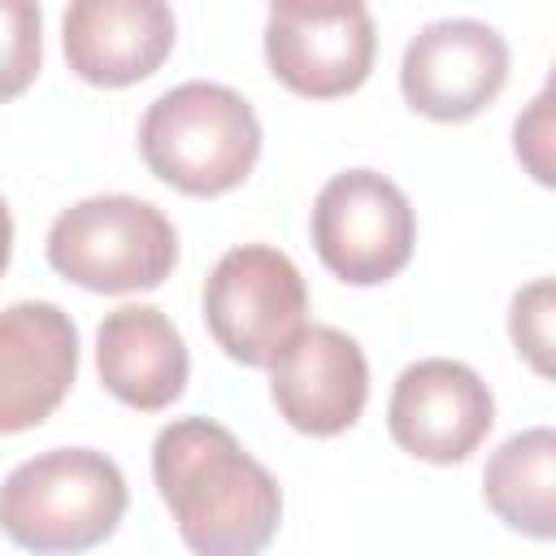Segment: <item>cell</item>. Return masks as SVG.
<instances>
[{
  "label": "cell",
  "instance_id": "6da1fadb",
  "mask_svg": "<svg viewBox=\"0 0 556 556\" xmlns=\"http://www.w3.org/2000/svg\"><path fill=\"white\" fill-rule=\"evenodd\" d=\"M152 482L191 556H261L282 526L278 478L213 417L156 430Z\"/></svg>",
  "mask_w": 556,
  "mask_h": 556
},
{
  "label": "cell",
  "instance_id": "7a4b0ae2",
  "mask_svg": "<svg viewBox=\"0 0 556 556\" xmlns=\"http://www.w3.org/2000/svg\"><path fill=\"white\" fill-rule=\"evenodd\" d=\"M130 491L113 456L52 447L0 482V534L30 556H78L117 534Z\"/></svg>",
  "mask_w": 556,
  "mask_h": 556
},
{
  "label": "cell",
  "instance_id": "3957f363",
  "mask_svg": "<svg viewBox=\"0 0 556 556\" xmlns=\"http://www.w3.org/2000/svg\"><path fill=\"white\" fill-rule=\"evenodd\" d=\"M143 165L174 191L213 200L248 182L261 156V117L226 83L191 78L161 91L139 122Z\"/></svg>",
  "mask_w": 556,
  "mask_h": 556
},
{
  "label": "cell",
  "instance_id": "277c9868",
  "mask_svg": "<svg viewBox=\"0 0 556 556\" xmlns=\"http://www.w3.org/2000/svg\"><path fill=\"white\" fill-rule=\"evenodd\" d=\"M48 265L96 295L156 291L178 265L174 222L139 195H87L48 226Z\"/></svg>",
  "mask_w": 556,
  "mask_h": 556
},
{
  "label": "cell",
  "instance_id": "5b68a950",
  "mask_svg": "<svg viewBox=\"0 0 556 556\" xmlns=\"http://www.w3.org/2000/svg\"><path fill=\"white\" fill-rule=\"evenodd\" d=\"M200 308L213 343L235 365L269 369L308 326V287L287 252L239 243L208 269Z\"/></svg>",
  "mask_w": 556,
  "mask_h": 556
},
{
  "label": "cell",
  "instance_id": "8992f818",
  "mask_svg": "<svg viewBox=\"0 0 556 556\" xmlns=\"http://www.w3.org/2000/svg\"><path fill=\"white\" fill-rule=\"evenodd\" d=\"M308 235L317 261L348 287L391 282L417 248V213L400 182L378 169H343L313 200Z\"/></svg>",
  "mask_w": 556,
  "mask_h": 556
},
{
  "label": "cell",
  "instance_id": "52a82bcc",
  "mask_svg": "<svg viewBox=\"0 0 556 556\" xmlns=\"http://www.w3.org/2000/svg\"><path fill=\"white\" fill-rule=\"evenodd\" d=\"M265 65L304 100H339L365 87L378 52L374 13L348 4H274L265 13Z\"/></svg>",
  "mask_w": 556,
  "mask_h": 556
},
{
  "label": "cell",
  "instance_id": "ba28073f",
  "mask_svg": "<svg viewBox=\"0 0 556 556\" xmlns=\"http://www.w3.org/2000/svg\"><path fill=\"white\" fill-rule=\"evenodd\" d=\"M495 426V395L482 374L452 356H426L400 369L387 400V434L426 465L469 460Z\"/></svg>",
  "mask_w": 556,
  "mask_h": 556
},
{
  "label": "cell",
  "instance_id": "9c48e42d",
  "mask_svg": "<svg viewBox=\"0 0 556 556\" xmlns=\"http://www.w3.org/2000/svg\"><path fill=\"white\" fill-rule=\"evenodd\" d=\"M508 43L478 17L426 22L400 56V96L413 113L456 126L478 117L508 83Z\"/></svg>",
  "mask_w": 556,
  "mask_h": 556
},
{
  "label": "cell",
  "instance_id": "30bf717a",
  "mask_svg": "<svg viewBox=\"0 0 556 556\" xmlns=\"http://www.w3.org/2000/svg\"><path fill=\"white\" fill-rule=\"evenodd\" d=\"M78 378V326L52 300L0 308V434L43 426Z\"/></svg>",
  "mask_w": 556,
  "mask_h": 556
},
{
  "label": "cell",
  "instance_id": "8fae6325",
  "mask_svg": "<svg viewBox=\"0 0 556 556\" xmlns=\"http://www.w3.org/2000/svg\"><path fill=\"white\" fill-rule=\"evenodd\" d=\"M269 400L291 430L334 439L365 413L369 361L348 330L304 326L300 339L269 365Z\"/></svg>",
  "mask_w": 556,
  "mask_h": 556
},
{
  "label": "cell",
  "instance_id": "7c38bea8",
  "mask_svg": "<svg viewBox=\"0 0 556 556\" xmlns=\"http://www.w3.org/2000/svg\"><path fill=\"white\" fill-rule=\"evenodd\" d=\"M178 22L165 0H78L61 17L65 65L104 91L152 78L174 52Z\"/></svg>",
  "mask_w": 556,
  "mask_h": 556
},
{
  "label": "cell",
  "instance_id": "4fadbf2b",
  "mask_svg": "<svg viewBox=\"0 0 556 556\" xmlns=\"http://www.w3.org/2000/svg\"><path fill=\"white\" fill-rule=\"evenodd\" d=\"M96 374L117 404L161 413L182 400L191 356L178 326L156 304H122L96 326Z\"/></svg>",
  "mask_w": 556,
  "mask_h": 556
},
{
  "label": "cell",
  "instance_id": "5bb4252c",
  "mask_svg": "<svg viewBox=\"0 0 556 556\" xmlns=\"http://www.w3.org/2000/svg\"><path fill=\"white\" fill-rule=\"evenodd\" d=\"M482 500L513 534L547 543L556 534V430L530 426L508 434L486 456Z\"/></svg>",
  "mask_w": 556,
  "mask_h": 556
},
{
  "label": "cell",
  "instance_id": "9a60e30c",
  "mask_svg": "<svg viewBox=\"0 0 556 556\" xmlns=\"http://www.w3.org/2000/svg\"><path fill=\"white\" fill-rule=\"evenodd\" d=\"M43 65V13L30 0H0V104L17 100Z\"/></svg>",
  "mask_w": 556,
  "mask_h": 556
},
{
  "label": "cell",
  "instance_id": "2e32d148",
  "mask_svg": "<svg viewBox=\"0 0 556 556\" xmlns=\"http://www.w3.org/2000/svg\"><path fill=\"white\" fill-rule=\"evenodd\" d=\"M552 321H556V291L552 278H534L513 291L508 304V334L517 356L539 374L552 378Z\"/></svg>",
  "mask_w": 556,
  "mask_h": 556
},
{
  "label": "cell",
  "instance_id": "e0dca14e",
  "mask_svg": "<svg viewBox=\"0 0 556 556\" xmlns=\"http://www.w3.org/2000/svg\"><path fill=\"white\" fill-rule=\"evenodd\" d=\"M513 152H517V161L526 165V174L539 187H552L556 182V174H552V83L517 117V126H513Z\"/></svg>",
  "mask_w": 556,
  "mask_h": 556
},
{
  "label": "cell",
  "instance_id": "ac0fdd59",
  "mask_svg": "<svg viewBox=\"0 0 556 556\" xmlns=\"http://www.w3.org/2000/svg\"><path fill=\"white\" fill-rule=\"evenodd\" d=\"M9 261H13V213L0 195V274L9 269Z\"/></svg>",
  "mask_w": 556,
  "mask_h": 556
}]
</instances>
